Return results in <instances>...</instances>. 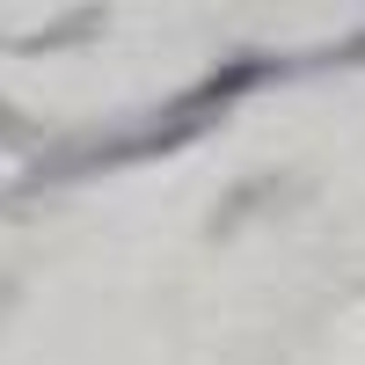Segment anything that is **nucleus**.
Returning a JSON list of instances; mask_svg holds the SVG:
<instances>
[{"label":"nucleus","instance_id":"nucleus-1","mask_svg":"<svg viewBox=\"0 0 365 365\" xmlns=\"http://www.w3.org/2000/svg\"><path fill=\"white\" fill-rule=\"evenodd\" d=\"M0 139H29V117L8 110V103H0Z\"/></svg>","mask_w":365,"mask_h":365}]
</instances>
